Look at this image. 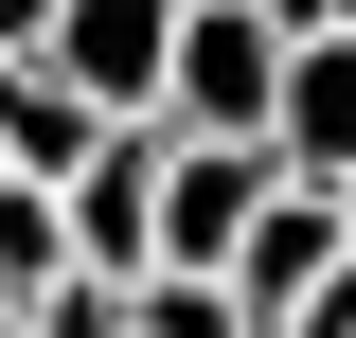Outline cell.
Returning <instances> with one entry per match:
<instances>
[{"mask_svg":"<svg viewBox=\"0 0 356 338\" xmlns=\"http://www.w3.org/2000/svg\"><path fill=\"white\" fill-rule=\"evenodd\" d=\"M267 178H303V196L356 178V36H321V54L267 72Z\"/></svg>","mask_w":356,"mask_h":338,"instance_id":"5","label":"cell"},{"mask_svg":"<svg viewBox=\"0 0 356 338\" xmlns=\"http://www.w3.org/2000/svg\"><path fill=\"white\" fill-rule=\"evenodd\" d=\"M36 36H54V0H0V72H36Z\"/></svg>","mask_w":356,"mask_h":338,"instance_id":"7","label":"cell"},{"mask_svg":"<svg viewBox=\"0 0 356 338\" xmlns=\"http://www.w3.org/2000/svg\"><path fill=\"white\" fill-rule=\"evenodd\" d=\"M321 285H339V214H321L303 178H267V214L232 232V267H214V303H232L250 338H285V321H303Z\"/></svg>","mask_w":356,"mask_h":338,"instance_id":"3","label":"cell"},{"mask_svg":"<svg viewBox=\"0 0 356 338\" xmlns=\"http://www.w3.org/2000/svg\"><path fill=\"white\" fill-rule=\"evenodd\" d=\"M143 214H161V125H107V143H89L72 178H54L72 285H143V267H161V232H143Z\"/></svg>","mask_w":356,"mask_h":338,"instance_id":"2","label":"cell"},{"mask_svg":"<svg viewBox=\"0 0 356 338\" xmlns=\"http://www.w3.org/2000/svg\"><path fill=\"white\" fill-rule=\"evenodd\" d=\"M250 214H267V143H161V214H143V232H161L178 285H214Z\"/></svg>","mask_w":356,"mask_h":338,"instance_id":"4","label":"cell"},{"mask_svg":"<svg viewBox=\"0 0 356 338\" xmlns=\"http://www.w3.org/2000/svg\"><path fill=\"white\" fill-rule=\"evenodd\" d=\"M89 143H107V125H89V107H72L54 72H0V178H36V196H54V178H72Z\"/></svg>","mask_w":356,"mask_h":338,"instance_id":"6","label":"cell"},{"mask_svg":"<svg viewBox=\"0 0 356 338\" xmlns=\"http://www.w3.org/2000/svg\"><path fill=\"white\" fill-rule=\"evenodd\" d=\"M161 54H178V0H54L36 72L72 89L89 125H161Z\"/></svg>","mask_w":356,"mask_h":338,"instance_id":"1","label":"cell"}]
</instances>
